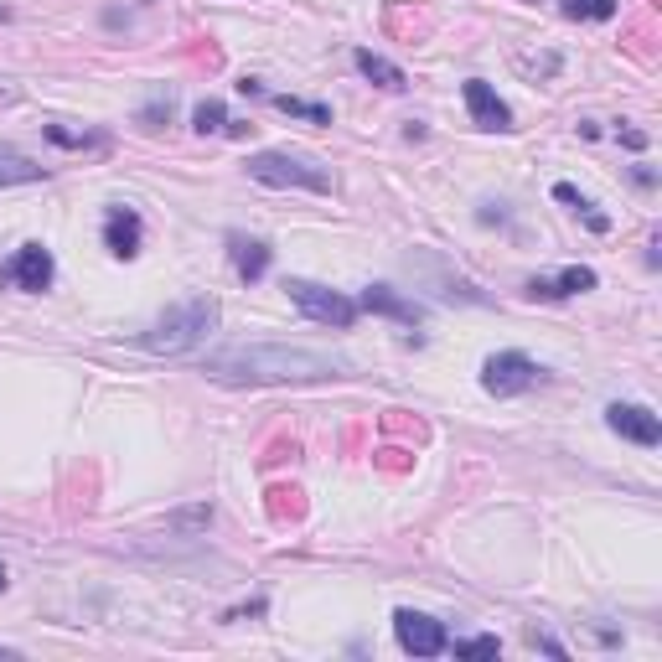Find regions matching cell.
Returning <instances> with one entry per match:
<instances>
[{
    "mask_svg": "<svg viewBox=\"0 0 662 662\" xmlns=\"http://www.w3.org/2000/svg\"><path fill=\"white\" fill-rule=\"evenodd\" d=\"M285 295L295 300V311H300V316H311V321H321V326L347 331V326L357 321V300H347V295H337V290H326V285H316V280H285Z\"/></svg>",
    "mask_w": 662,
    "mask_h": 662,
    "instance_id": "4",
    "label": "cell"
},
{
    "mask_svg": "<svg viewBox=\"0 0 662 662\" xmlns=\"http://www.w3.org/2000/svg\"><path fill=\"white\" fill-rule=\"evenodd\" d=\"M228 259H233V275L244 285H254V280H264V269H269V244L244 238V233H228Z\"/></svg>",
    "mask_w": 662,
    "mask_h": 662,
    "instance_id": "12",
    "label": "cell"
},
{
    "mask_svg": "<svg viewBox=\"0 0 662 662\" xmlns=\"http://www.w3.org/2000/svg\"><path fill=\"white\" fill-rule=\"evenodd\" d=\"M357 311H373V316H388V321H404V326H419L425 321V306L409 295H399L394 285H368L357 295Z\"/></svg>",
    "mask_w": 662,
    "mask_h": 662,
    "instance_id": "9",
    "label": "cell"
},
{
    "mask_svg": "<svg viewBox=\"0 0 662 662\" xmlns=\"http://www.w3.org/2000/svg\"><path fill=\"white\" fill-rule=\"evenodd\" d=\"M52 280H57V264L42 244H21L11 254V264H0V285H16V290H32V295L52 290Z\"/></svg>",
    "mask_w": 662,
    "mask_h": 662,
    "instance_id": "7",
    "label": "cell"
},
{
    "mask_svg": "<svg viewBox=\"0 0 662 662\" xmlns=\"http://www.w3.org/2000/svg\"><path fill=\"white\" fill-rule=\"evenodd\" d=\"M42 176H47V166H37V161H26L21 150L0 145V187H26V182H42Z\"/></svg>",
    "mask_w": 662,
    "mask_h": 662,
    "instance_id": "15",
    "label": "cell"
},
{
    "mask_svg": "<svg viewBox=\"0 0 662 662\" xmlns=\"http://www.w3.org/2000/svg\"><path fill=\"white\" fill-rule=\"evenodd\" d=\"M140 238H145V223H140L135 207H109V213H104V249L114 259H135Z\"/></svg>",
    "mask_w": 662,
    "mask_h": 662,
    "instance_id": "11",
    "label": "cell"
},
{
    "mask_svg": "<svg viewBox=\"0 0 662 662\" xmlns=\"http://www.w3.org/2000/svg\"><path fill=\"white\" fill-rule=\"evenodd\" d=\"M0 590H6V569H0Z\"/></svg>",
    "mask_w": 662,
    "mask_h": 662,
    "instance_id": "25",
    "label": "cell"
},
{
    "mask_svg": "<svg viewBox=\"0 0 662 662\" xmlns=\"http://www.w3.org/2000/svg\"><path fill=\"white\" fill-rule=\"evenodd\" d=\"M533 383H544V368H538L528 352H492L487 363H481V388L497 394V399L528 394Z\"/></svg>",
    "mask_w": 662,
    "mask_h": 662,
    "instance_id": "5",
    "label": "cell"
},
{
    "mask_svg": "<svg viewBox=\"0 0 662 662\" xmlns=\"http://www.w3.org/2000/svg\"><path fill=\"white\" fill-rule=\"evenodd\" d=\"M580 290H595V269H585V264H569L559 280H533L528 285L533 300H564V295H580Z\"/></svg>",
    "mask_w": 662,
    "mask_h": 662,
    "instance_id": "14",
    "label": "cell"
},
{
    "mask_svg": "<svg viewBox=\"0 0 662 662\" xmlns=\"http://www.w3.org/2000/svg\"><path fill=\"white\" fill-rule=\"evenodd\" d=\"M606 425H611L621 440L647 445V450L662 440V419H657L647 404H611V409H606Z\"/></svg>",
    "mask_w": 662,
    "mask_h": 662,
    "instance_id": "8",
    "label": "cell"
},
{
    "mask_svg": "<svg viewBox=\"0 0 662 662\" xmlns=\"http://www.w3.org/2000/svg\"><path fill=\"white\" fill-rule=\"evenodd\" d=\"M461 94H466V109H471V119H476V130H513V109L497 99V88H492V83L466 78Z\"/></svg>",
    "mask_w": 662,
    "mask_h": 662,
    "instance_id": "10",
    "label": "cell"
},
{
    "mask_svg": "<svg viewBox=\"0 0 662 662\" xmlns=\"http://www.w3.org/2000/svg\"><path fill=\"white\" fill-rule=\"evenodd\" d=\"M554 197H559V202H569V207H575V213H585L595 233H606V228H611V223H606V218H600V213H595V207H590V202H585V197H580L575 187H569V182H559V187H554Z\"/></svg>",
    "mask_w": 662,
    "mask_h": 662,
    "instance_id": "20",
    "label": "cell"
},
{
    "mask_svg": "<svg viewBox=\"0 0 662 662\" xmlns=\"http://www.w3.org/2000/svg\"><path fill=\"white\" fill-rule=\"evenodd\" d=\"M394 637H399V647L409 652V657H440L445 647H450V631H445V621H435V616H425V611H394Z\"/></svg>",
    "mask_w": 662,
    "mask_h": 662,
    "instance_id": "6",
    "label": "cell"
},
{
    "mask_svg": "<svg viewBox=\"0 0 662 662\" xmlns=\"http://www.w3.org/2000/svg\"><path fill=\"white\" fill-rule=\"evenodd\" d=\"M249 176L264 187H300V192H331V171L316 166L311 156H290V150H254Z\"/></svg>",
    "mask_w": 662,
    "mask_h": 662,
    "instance_id": "3",
    "label": "cell"
},
{
    "mask_svg": "<svg viewBox=\"0 0 662 662\" xmlns=\"http://www.w3.org/2000/svg\"><path fill=\"white\" fill-rule=\"evenodd\" d=\"M621 140H626L631 150H642V145H647V135H642V130H621Z\"/></svg>",
    "mask_w": 662,
    "mask_h": 662,
    "instance_id": "24",
    "label": "cell"
},
{
    "mask_svg": "<svg viewBox=\"0 0 662 662\" xmlns=\"http://www.w3.org/2000/svg\"><path fill=\"white\" fill-rule=\"evenodd\" d=\"M352 63H357V73H363V78H373L378 88H388V94H404V88H409L404 68H399V63H388V57H378L373 47H357V52H352Z\"/></svg>",
    "mask_w": 662,
    "mask_h": 662,
    "instance_id": "13",
    "label": "cell"
},
{
    "mask_svg": "<svg viewBox=\"0 0 662 662\" xmlns=\"http://www.w3.org/2000/svg\"><path fill=\"white\" fill-rule=\"evenodd\" d=\"M218 321H223V306L213 295H197V300H187V306L166 311L150 331H140V347L156 352V357H182V352H197L207 337H213Z\"/></svg>",
    "mask_w": 662,
    "mask_h": 662,
    "instance_id": "2",
    "label": "cell"
},
{
    "mask_svg": "<svg viewBox=\"0 0 662 662\" xmlns=\"http://www.w3.org/2000/svg\"><path fill=\"white\" fill-rule=\"evenodd\" d=\"M280 114H290V119H311V125H331V109L326 104H311V99H295V94H275L269 99Z\"/></svg>",
    "mask_w": 662,
    "mask_h": 662,
    "instance_id": "16",
    "label": "cell"
},
{
    "mask_svg": "<svg viewBox=\"0 0 662 662\" xmlns=\"http://www.w3.org/2000/svg\"><path fill=\"white\" fill-rule=\"evenodd\" d=\"M202 378L228 383V388H269V383H326L347 378V363L331 352L311 347H275V342H238L223 352H207L197 363Z\"/></svg>",
    "mask_w": 662,
    "mask_h": 662,
    "instance_id": "1",
    "label": "cell"
},
{
    "mask_svg": "<svg viewBox=\"0 0 662 662\" xmlns=\"http://www.w3.org/2000/svg\"><path fill=\"white\" fill-rule=\"evenodd\" d=\"M47 140L52 145H63V150H104L109 145V135H78V130H63V125H47Z\"/></svg>",
    "mask_w": 662,
    "mask_h": 662,
    "instance_id": "17",
    "label": "cell"
},
{
    "mask_svg": "<svg viewBox=\"0 0 662 662\" xmlns=\"http://www.w3.org/2000/svg\"><path fill=\"white\" fill-rule=\"evenodd\" d=\"M161 119H171V99H161V104L140 109V125H145V130H161Z\"/></svg>",
    "mask_w": 662,
    "mask_h": 662,
    "instance_id": "23",
    "label": "cell"
},
{
    "mask_svg": "<svg viewBox=\"0 0 662 662\" xmlns=\"http://www.w3.org/2000/svg\"><path fill=\"white\" fill-rule=\"evenodd\" d=\"M456 652L461 657H497V637H466V642H456Z\"/></svg>",
    "mask_w": 662,
    "mask_h": 662,
    "instance_id": "22",
    "label": "cell"
},
{
    "mask_svg": "<svg viewBox=\"0 0 662 662\" xmlns=\"http://www.w3.org/2000/svg\"><path fill=\"white\" fill-rule=\"evenodd\" d=\"M192 125H197V135H218V130H228V109L218 99H202L197 114H192Z\"/></svg>",
    "mask_w": 662,
    "mask_h": 662,
    "instance_id": "19",
    "label": "cell"
},
{
    "mask_svg": "<svg viewBox=\"0 0 662 662\" xmlns=\"http://www.w3.org/2000/svg\"><path fill=\"white\" fill-rule=\"evenodd\" d=\"M564 16L569 21H611L616 0H564Z\"/></svg>",
    "mask_w": 662,
    "mask_h": 662,
    "instance_id": "18",
    "label": "cell"
},
{
    "mask_svg": "<svg viewBox=\"0 0 662 662\" xmlns=\"http://www.w3.org/2000/svg\"><path fill=\"white\" fill-rule=\"evenodd\" d=\"M207 523H213V507L202 502V507H187V513H176L166 528H176V533H202Z\"/></svg>",
    "mask_w": 662,
    "mask_h": 662,
    "instance_id": "21",
    "label": "cell"
}]
</instances>
